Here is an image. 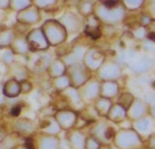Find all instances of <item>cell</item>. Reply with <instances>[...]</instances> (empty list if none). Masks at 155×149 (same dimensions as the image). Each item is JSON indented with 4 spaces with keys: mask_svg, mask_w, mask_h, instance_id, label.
Masks as SVG:
<instances>
[{
    "mask_svg": "<svg viewBox=\"0 0 155 149\" xmlns=\"http://www.w3.org/2000/svg\"><path fill=\"white\" fill-rule=\"evenodd\" d=\"M8 0H0V8H4L7 6Z\"/></svg>",
    "mask_w": 155,
    "mask_h": 149,
    "instance_id": "6da1fadb",
    "label": "cell"
},
{
    "mask_svg": "<svg viewBox=\"0 0 155 149\" xmlns=\"http://www.w3.org/2000/svg\"><path fill=\"white\" fill-rule=\"evenodd\" d=\"M19 112H20V108H19L18 107H15V108H13L12 113V114L14 116H17V115H18Z\"/></svg>",
    "mask_w": 155,
    "mask_h": 149,
    "instance_id": "7a4b0ae2",
    "label": "cell"
}]
</instances>
